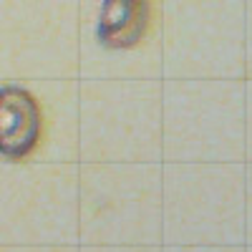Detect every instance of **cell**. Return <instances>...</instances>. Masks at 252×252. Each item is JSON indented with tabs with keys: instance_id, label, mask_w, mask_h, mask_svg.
<instances>
[{
	"instance_id": "1",
	"label": "cell",
	"mask_w": 252,
	"mask_h": 252,
	"mask_svg": "<svg viewBox=\"0 0 252 252\" xmlns=\"http://www.w3.org/2000/svg\"><path fill=\"white\" fill-rule=\"evenodd\" d=\"M43 119L35 96L23 86H0V157L23 159L38 141Z\"/></svg>"
},
{
	"instance_id": "2",
	"label": "cell",
	"mask_w": 252,
	"mask_h": 252,
	"mask_svg": "<svg viewBox=\"0 0 252 252\" xmlns=\"http://www.w3.org/2000/svg\"><path fill=\"white\" fill-rule=\"evenodd\" d=\"M149 20V0H103L96 20V40L109 51L134 48L146 35Z\"/></svg>"
}]
</instances>
